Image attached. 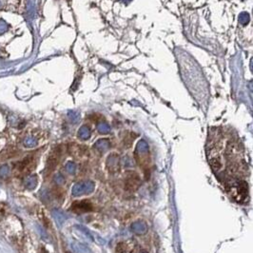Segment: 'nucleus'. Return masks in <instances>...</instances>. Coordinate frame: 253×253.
Wrapping results in <instances>:
<instances>
[{
    "instance_id": "nucleus-1",
    "label": "nucleus",
    "mask_w": 253,
    "mask_h": 253,
    "mask_svg": "<svg viewBox=\"0 0 253 253\" xmlns=\"http://www.w3.org/2000/svg\"><path fill=\"white\" fill-rule=\"evenodd\" d=\"M141 186V179L137 173L131 172L125 180V189L126 191L133 192Z\"/></svg>"
},
{
    "instance_id": "nucleus-6",
    "label": "nucleus",
    "mask_w": 253,
    "mask_h": 253,
    "mask_svg": "<svg viewBox=\"0 0 253 253\" xmlns=\"http://www.w3.org/2000/svg\"><path fill=\"white\" fill-rule=\"evenodd\" d=\"M10 171H11V169L8 165H2L1 167H0V177L3 179L7 178L10 174Z\"/></svg>"
},
{
    "instance_id": "nucleus-3",
    "label": "nucleus",
    "mask_w": 253,
    "mask_h": 253,
    "mask_svg": "<svg viewBox=\"0 0 253 253\" xmlns=\"http://www.w3.org/2000/svg\"><path fill=\"white\" fill-rule=\"evenodd\" d=\"M93 209V205L89 202L87 201H80V202H75L72 204L71 206V210L74 211L76 213H84V212H88L92 211Z\"/></svg>"
},
{
    "instance_id": "nucleus-2",
    "label": "nucleus",
    "mask_w": 253,
    "mask_h": 253,
    "mask_svg": "<svg viewBox=\"0 0 253 253\" xmlns=\"http://www.w3.org/2000/svg\"><path fill=\"white\" fill-rule=\"evenodd\" d=\"M60 156H61V149L60 148H56L55 150H54L50 153L48 161H47V165H46V171H47V173H50V172H51L54 169V168H55L56 165L58 164V161L60 159Z\"/></svg>"
},
{
    "instance_id": "nucleus-4",
    "label": "nucleus",
    "mask_w": 253,
    "mask_h": 253,
    "mask_svg": "<svg viewBox=\"0 0 253 253\" xmlns=\"http://www.w3.org/2000/svg\"><path fill=\"white\" fill-rule=\"evenodd\" d=\"M24 185L29 189H32L37 185V178L35 175H30L24 179Z\"/></svg>"
},
{
    "instance_id": "nucleus-5",
    "label": "nucleus",
    "mask_w": 253,
    "mask_h": 253,
    "mask_svg": "<svg viewBox=\"0 0 253 253\" xmlns=\"http://www.w3.org/2000/svg\"><path fill=\"white\" fill-rule=\"evenodd\" d=\"M31 157H27V158H25L23 161H21V162H19L17 164V169L18 170H20V171H23L24 169H26L28 167H29V165L31 164Z\"/></svg>"
},
{
    "instance_id": "nucleus-7",
    "label": "nucleus",
    "mask_w": 253,
    "mask_h": 253,
    "mask_svg": "<svg viewBox=\"0 0 253 253\" xmlns=\"http://www.w3.org/2000/svg\"><path fill=\"white\" fill-rule=\"evenodd\" d=\"M24 144H25V146L26 147H28V148H31V147H34L35 145H36V141L33 139V138H27L26 140H25V142H24Z\"/></svg>"
}]
</instances>
